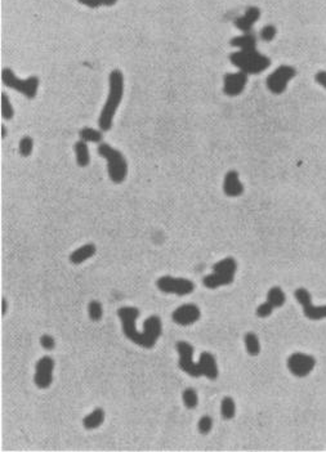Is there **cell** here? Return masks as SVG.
Returning <instances> with one entry per match:
<instances>
[{
    "label": "cell",
    "instance_id": "6da1fadb",
    "mask_svg": "<svg viewBox=\"0 0 326 452\" xmlns=\"http://www.w3.org/2000/svg\"><path fill=\"white\" fill-rule=\"evenodd\" d=\"M120 317L123 332L131 341L140 347L151 349L156 344L163 332L162 319L158 316H150L143 323V332L136 328V319L140 316V310L136 307H123L118 310Z\"/></svg>",
    "mask_w": 326,
    "mask_h": 452
},
{
    "label": "cell",
    "instance_id": "7a4b0ae2",
    "mask_svg": "<svg viewBox=\"0 0 326 452\" xmlns=\"http://www.w3.org/2000/svg\"><path fill=\"white\" fill-rule=\"evenodd\" d=\"M109 85V97H107V101H106L100 119H98V125L102 132H109L112 128V119L115 116L116 110L120 105L123 93H124V76L120 70H114L110 74Z\"/></svg>",
    "mask_w": 326,
    "mask_h": 452
},
{
    "label": "cell",
    "instance_id": "3957f363",
    "mask_svg": "<svg viewBox=\"0 0 326 452\" xmlns=\"http://www.w3.org/2000/svg\"><path fill=\"white\" fill-rule=\"evenodd\" d=\"M230 61L246 75L261 74L271 65V59L263 56L262 53L257 52V49L239 50L232 53L230 56Z\"/></svg>",
    "mask_w": 326,
    "mask_h": 452
},
{
    "label": "cell",
    "instance_id": "277c9868",
    "mask_svg": "<svg viewBox=\"0 0 326 452\" xmlns=\"http://www.w3.org/2000/svg\"><path fill=\"white\" fill-rule=\"evenodd\" d=\"M98 153L107 160V171L109 177L116 184H120L128 175V162L120 151L115 150L107 143H100Z\"/></svg>",
    "mask_w": 326,
    "mask_h": 452
},
{
    "label": "cell",
    "instance_id": "5b68a950",
    "mask_svg": "<svg viewBox=\"0 0 326 452\" xmlns=\"http://www.w3.org/2000/svg\"><path fill=\"white\" fill-rule=\"evenodd\" d=\"M236 270V260L231 257L224 258V259L219 260V262H217L213 266V273L205 276L202 279V284H204L205 288L211 289V290L221 288V286L230 285V284H232L233 279H235Z\"/></svg>",
    "mask_w": 326,
    "mask_h": 452
},
{
    "label": "cell",
    "instance_id": "8992f818",
    "mask_svg": "<svg viewBox=\"0 0 326 452\" xmlns=\"http://www.w3.org/2000/svg\"><path fill=\"white\" fill-rule=\"evenodd\" d=\"M1 81L4 85L13 90H17L28 99H34L36 97L37 88H39V79L36 76H30L26 80H21L14 75L10 68H3L1 71Z\"/></svg>",
    "mask_w": 326,
    "mask_h": 452
},
{
    "label": "cell",
    "instance_id": "52a82bcc",
    "mask_svg": "<svg viewBox=\"0 0 326 452\" xmlns=\"http://www.w3.org/2000/svg\"><path fill=\"white\" fill-rule=\"evenodd\" d=\"M159 290L166 294L175 295H188L195 290V285L192 281L187 279H174L171 276H163L156 282Z\"/></svg>",
    "mask_w": 326,
    "mask_h": 452
},
{
    "label": "cell",
    "instance_id": "ba28073f",
    "mask_svg": "<svg viewBox=\"0 0 326 452\" xmlns=\"http://www.w3.org/2000/svg\"><path fill=\"white\" fill-rule=\"evenodd\" d=\"M295 68L292 66L283 65L277 67L266 80L267 88L275 94H281L286 89L289 81L295 76Z\"/></svg>",
    "mask_w": 326,
    "mask_h": 452
},
{
    "label": "cell",
    "instance_id": "9c48e42d",
    "mask_svg": "<svg viewBox=\"0 0 326 452\" xmlns=\"http://www.w3.org/2000/svg\"><path fill=\"white\" fill-rule=\"evenodd\" d=\"M316 359L314 356L295 352L288 358V369L297 378H305L314 371Z\"/></svg>",
    "mask_w": 326,
    "mask_h": 452
},
{
    "label": "cell",
    "instance_id": "30bf717a",
    "mask_svg": "<svg viewBox=\"0 0 326 452\" xmlns=\"http://www.w3.org/2000/svg\"><path fill=\"white\" fill-rule=\"evenodd\" d=\"M295 299L303 307V313L311 321H320V319L326 318V305H319L315 307L312 304V297H311L310 291L307 289H297L294 293Z\"/></svg>",
    "mask_w": 326,
    "mask_h": 452
},
{
    "label": "cell",
    "instance_id": "8fae6325",
    "mask_svg": "<svg viewBox=\"0 0 326 452\" xmlns=\"http://www.w3.org/2000/svg\"><path fill=\"white\" fill-rule=\"evenodd\" d=\"M175 348H177V352L179 354V369L188 374L189 376H192V378H200L201 375L199 372L197 363H193L192 361V345L187 341H178Z\"/></svg>",
    "mask_w": 326,
    "mask_h": 452
},
{
    "label": "cell",
    "instance_id": "7c38bea8",
    "mask_svg": "<svg viewBox=\"0 0 326 452\" xmlns=\"http://www.w3.org/2000/svg\"><path fill=\"white\" fill-rule=\"evenodd\" d=\"M53 370H54V359L49 356L41 357L36 363L34 381L37 388L47 389L53 383Z\"/></svg>",
    "mask_w": 326,
    "mask_h": 452
},
{
    "label": "cell",
    "instance_id": "4fadbf2b",
    "mask_svg": "<svg viewBox=\"0 0 326 452\" xmlns=\"http://www.w3.org/2000/svg\"><path fill=\"white\" fill-rule=\"evenodd\" d=\"M200 316H201V312L196 304H183L174 310L171 314V319L177 325L188 326L199 321Z\"/></svg>",
    "mask_w": 326,
    "mask_h": 452
},
{
    "label": "cell",
    "instance_id": "5bb4252c",
    "mask_svg": "<svg viewBox=\"0 0 326 452\" xmlns=\"http://www.w3.org/2000/svg\"><path fill=\"white\" fill-rule=\"evenodd\" d=\"M248 83V75L245 72H232L226 74L223 79V92L230 97H236L242 93Z\"/></svg>",
    "mask_w": 326,
    "mask_h": 452
},
{
    "label": "cell",
    "instance_id": "9a60e30c",
    "mask_svg": "<svg viewBox=\"0 0 326 452\" xmlns=\"http://www.w3.org/2000/svg\"><path fill=\"white\" fill-rule=\"evenodd\" d=\"M199 372L201 376H205L209 380H215L218 378V366L215 362L214 356L209 352H202L197 362Z\"/></svg>",
    "mask_w": 326,
    "mask_h": 452
},
{
    "label": "cell",
    "instance_id": "2e32d148",
    "mask_svg": "<svg viewBox=\"0 0 326 452\" xmlns=\"http://www.w3.org/2000/svg\"><path fill=\"white\" fill-rule=\"evenodd\" d=\"M261 17V10L257 6H249L246 12L244 13V16L237 17L233 22V25L239 28L240 31L242 32H252L253 25Z\"/></svg>",
    "mask_w": 326,
    "mask_h": 452
},
{
    "label": "cell",
    "instance_id": "e0dca14e",
    "mask_svg": "<svg viewBox=\"0 0 326 452\" xmlns=\"http://www.w3.org/2000/svg\"><path fill=\"white\" fill-rule=\"evenodd\" d=\"M223 192L230 197H237L244 192V186L239 179V173L230 170L223 180Z\"/></svg>",
    "mask_w": 326,
    "mask_h": 452
},
{
    "label": "cell",
    "instance_id": "ac0fdd59",
    "mask_svg": "<svg viewBox=\"0 0 326 452\" xmlns=\"http://www.w3.org/2000/svg\"><path fill=\"white\" fill-rule=\"evenodd\" d=\"M96 251L97 248L94 244L83 245L81 248L76 249L74 253H71V255H70V262H71L72 264L83 263V262H85V260H88L89 258L93 257V255L96 254Z\"/></svg>",
    "mask_w": 326,
    "mask_h": 452
},
{
    "label": "cell",
    "instance_id": "d6986e66",
    "mask_svg": "<svg viewBox=\"0 0 326 452\" xmlns=\"http://www.w3.org/2000/svg\"><path fill=\"white\" fill-rule=\"evenodd\" d=\"M232 47H237L241 50H253L257 47V37L253 32H244V35L233 37L230 41Z\"/></svg>",
    "mask_w": 326,
    "mask_h": 452
},
{
    "label": "cell",
    "instance_id": "ffe728a7",
    "mask_svg": "<svg viewBox=\"0 0 326 452\" xmlns=\"http://www.w3.org/2000/svg\"><path fill=\"white\" fill-rule=\"evenodd\" d=\"M75 155H76V162L79 166L84 167L87 165H89L90 156H89V149H88L87 142L84 141H79L75 143Z\"/></svg>",
    "mask_w": 326,
    "mask_h": 452
},
{
    "label": "cell",
    "instance_id": "44dd1931",
    "mask_svg": "<svg viewBox=\"0 0 326 452\" xmlns=\"http://www.w3.org/2000/svg\"><path fill=\"white\" fill-rule=\"evenodd\" d=\"M105 420V411L102 409H96L92 414L87 415L83 420V424H84L85 429H96V428L100 427L101 424Z\"/></svg>",
    "mask_w": 326,
    "mask_h": 452
},
{
    "label": "cell",
    "instance_id": "7402d4cb",
    "mask_svg": "<svg viewBox=\"0 0 326 452\" xmlns=\"http://www.w3.org/2000/svg\"><path fill=\"white\" fill-rule=\"evenodd\" d=\"M285 293L279 286H274V288H271L270 291H268L267 301L272 304L275 308L283 307L284 304H285Z\"/></svg>",
    "mask_w": 326,
    "mask_h": 452
},
{
    "label": "cell",
    "instance_id": "603a6c76",
    "mask_svg": "<svg viewBox=\"0 0 326 452\" xmlns=\"http://www.w3.org/2000/svg\"><path fill=\"white\" fill-rule=\"evenodd\" d=\"M244 343H245L246 352L250 356H258L259 354V352H261V343H259V339H258V336L254 332H248L244 336Z\"/></svg>",
    "mask_w": 326,
    "mask_h": 452
},
{
    "label": "cell",
    "instance_id": "cb8c5ba5",
    "mask_svg": "<svg viewBox=\"0 0 326 452\" xmlns=\"http://www.w3.org/2000/svg\"><path fill=\"white\" fill-rule=\"evenodd\" d=\"M80 140L84 142H92V143H100L102 141V130H97L93 128H83L79 132Z\"/></svg>",
    "mask_w": 326,
    "mask_h": 452
},
{
    "label": "cell",
    "instance_id": "d4e9b609",
    "mask_svg": "<svg viewBox=\"0 0 326 452\" xmlns=\"http://www.w3.org/2000/svg\"><path fill=\"white\" fill-rule=\"evenodd\" d=\"M236 414V405L231 397H224L221 402V415L224 420H231Z\"/></svg>",
    "mask_w": 326,
    "mask_h": 452
},
{
    "label": "cell",
    "instance_id": "484cf974",
    "mask_svg": "<svg viewBox=\"0 0 326 452\" xmlns=\"http://www.w3.org/2000/svg\"><path fill=\"white\" fill-rule=\"evenodd\" d=\"M182 400H183L184 406L189 410L195 409L197 403H199V397H197L196 390L192 389V388H187L184 390L183 393H182Z\"/></svg>",
    "mask_w": 326,
    "mask_h": 452
},
{
    "label": "cell",
    "instance_id": "4316f807",
    "mask_svg": "<svg viewBox=\"0 0 326 452\" xmlns=\"http://www.w3.org/2000/svg\"><path fill=\"white\" fill-rule=\"evenodd\" d=\"M1 116L4 120H10L14 116V110L5 93H1Z\"/></svg>",
    "mask_w": 326,
    "mask_h": 452
},
{
    "label": "cell",
    "instance_id": "83f0119b",
    "mask_svg": "<svg viewBox=\"0 0 326 452\" xmlns=\"http://www.w3.org/2000/svg\"><path fill=\"white\" fill-rule=\"evenodd\" d=\"M32 149H34V141H32L31 137L26 136L19 141V153L23 157H27V156L31 155Z\"/></svg>",
    "mask_w": 326,
    "mask_h": 452
},
{
    "label": "cell",
    "instance_id": "f1b7e54d",
    "mask_svg": "<svg viewBox=\"0 0 326 452\" xmlns=\"http://www.w3.org/2000/svg\"><path fill=\"white\" fill-rule=\"evenodd\" d=\"M88 310H89V317L92 321H100L102 318L103 310H102V305H101L100 301H93L89 303V307H88Z\"/></svg>",
    "mask_w": 326,
    "mask_h": 452
},
{
    "label": "cell",
    "instance_id": "f546056e",
    "mask_svg": "<svg viewBox=\"0 0 326 452\" xmlns=\"http://www.w3.org/2000/svg\"><path fill=\"white\" fill-rule=\"evenodd\" d=\"M79 3L89 8H98L101 5L111 6L118 3V0H78Z\"/></svg>",
    "mask_w": 326,
    "mask_h": 452
},
{
    "label": "cell",
    "instance_id": "4dcf8cb0",
    "mask_svg": "<svg viewBox=\"0 0 326 452\" xmlns=\"http://www.w3.org/2000/svg\"><path fill=\"white\" fill-rule=\"evenodd\" d=\"M197 428H199V432L201 434H208L211 431V428H213V419L208 415L202 416L199 420Z\"/></svg>",
    "mask_w": 326,
    "mask_h": 452
},
{
    "label": "cell",
    "instance_id": "1f68e13d",
    "mask_svg": "<svg viewBox=\"0 0 326 452\" xmlns=\"http://www.w3.org/2000/svg\"><path fill=\"white\" fill-rule=\"evenodd\" d=\"M274 309H275V307L272 305V304L268 303V301H264V303H262L261 305L257 308V316L261 317V318H266V317H268L272 314Z\"/></svg>",
    "mask_w": 326,
    "mask_h": 452
},
{
    "label": "cell",
    "instance_id": "d6a6232c",
    "mask_svg": "<svg viewBox=\"0 0 326 452\" xmlns=\"http://www.w3.org/2000/svg\"><path fill=\"white\" fill-rule=\"evenodd\" d=\"M275 36H276V27L274 25H267L262 28L261 37L264 41L274 40Z\"/></svg>",
    "mask_w": 326,
    "mask_h": 452
},
{
    "label": "cell",
    "instance_id": "836d02e7",
    "mask_svg": "<svg viewBox=\"0 0 326 452\" xmlns=\"http://www.w3.org/2000/svg\"><path fill=\"white\" fill-rule=\"evenodd\" d=\"M40 344H41V347H43L45 350H52V349H54V347H56V341H54V339H53L52 336L48 334H45L41 336Z\"/></svg>",
    "mask_w": 326,
    "mask_h": 452
},
{
    "label": "cell",
    "instance_id": "e575fe53",
    "mask_svg": "<svg viewBox=\"0 0 326 452\" xmlns=\"http://www.w3.org/2000/svg\"><path fill=\"white\" fill-rule=\"evenodd\" d=\"M315 80H316L317 83L320 84L321 87L325 88V89H326V71L317 72L316 76H315Z\"/></svg>",
    "mask_w": 326,
    "mask_h": 452
},
{
    "label": "cell",
    "instance_id": "d590c367",
    "mask_svg": "<svg viewBox=\"0 0 326 452\" xmlns=\"http://www.w3.org/2000/svg\"><path fill=\"white\" fill-rule=\"evenodd\" d=\"M5 310H6V301L5 299H3V301H1V313L5 314Z\"/></svg>",
    "mask_w": 326,
    "mask_h": 452
},
{
    "label": "cell",
    "instance_id": "8d00e7d4",
    "mask_svg": "<svg viewBox=\"0 0 326 452\" xmlns=\"http://www.w3.org/2000/svg\"><path fill=\"white\" fill-rule=\"evenodd\" d=\"M1 132H3V133H1V138H5V127H4V125H1Z\"/></svg>",
    "mask_w": 326,
    "mask_h": 452
}]
</instances>
